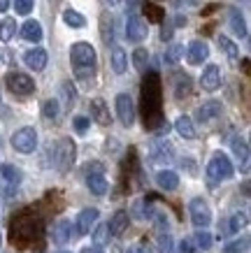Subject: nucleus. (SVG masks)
<instances>
[{"mask_svg":"<svg viewBox=\"0 0 251 253\" xmlns=\"http://www.w3.org/2000/svg\"><path fill=\"white\" fill-rule=\"evenodd\" d=\"M142 114L145 128L156 130L163 128V112H160V79L156 72H149L142 82Z\"/></svg>","mask_w":251,"mask_h":253,"instance_id":"obj_1","label":"nucleus"},{"mask_svg":"<svg viewBox=\"0 0 251 253\" xmlns=\"http://www.w3.org/2000/svg\"><path fill=\"white\" fill-rule=\"evenodd\" d=\"M70 63L75 70V77L82 82H93L98 70V56L89 42H75L70 49Z\"/></svg>","mask_w":251,"mask_h":253,"instance_id":"obj_2","label":"nucleus"},{"mask_svg":"<svg viewBox=\"0 0 251 253\" xmlns=\"http://www.w3.org/2000/svg\"><path fill=\"white\" fill-rule=\"evenodd\" d=\"M40 230H42V225L40 221H35V216L23 214L12 225V242L19 246H28L40 237Z\"/></svg>","mask_w":251,"mask_h":253,"instance_id":"obj_3","label":"nucleus"},{"mask_svg":"<svg viewBox=\"0 0 251 253\" xmlns=\"http://www.w3.org/2000/svg\"><path fill=\"white\" fill-rule=\"evenodd\" d=\"M86 186L93 195H105L107 193V179H105V165L93 161L86 165Z\"/></svg>","mask_w":251,"mask_h":253,"instance_id":"obj_4","label":"nucleus"},{"mask_svg":"<svg viewBox=\"0 0 251 253\" xmlns=\"http://www.w3.org/2000/svg\"><path fill=\"white\" fill-rule=\"evenodd\" d=\"M207 176H209L212 181H226V179H230V176H233V163H230L228 156L216 151V154L212 156L209 165H207Z\"/></svg>","mask_w":251,"mask_h":253,"instance_id":"obj_5","label":"nucleus"},{"mask_svg":"<svg viewBox=\"0 0 251 253\" xmlns=\"http://www.w3.org/2000/svg\"><path fill=\"white\" fill-rule=\"evenodd\" d=\"M75 156H77V146L72 139H61L58 144L53 146V165L61 169V172H65V169L75 163Z\"/></svg>","mask_w":251,"mask_h":253,"instance_id":"obj_6","label":"nucleus"},{"mask_svg":"<svg viewBox=\"0 0 251 253\" xmlns=\"http://www.w3.org/2000/svg\"><path fill=\"white\" fill-rule=\"evenodd\" d=\"M189 214H191V223L196 225V228H207L209 223H212V209L207 205L202 198H193L189 205Z\"/></svg>","mask_w":251,"mask_h":253,"instance_id":"obj_7","label":"nucleus"},{"mask_svg":"<svg viewBox=\"0 0 251 253\" xmlns=\"http://www.w3.org/2000/svg\"><path fill=\"white\" fill-rule=\"evenodd\" d=\"M12 146H14L19 154H33L35 146H38V132H35V128H19L12 135Z\"/></svg>","mask_w":251,"mask_h":253,"instance_id":"obj_8","label":"nucleus"},{"mask_svg":"<svg viewBox=\"0 0 251 253\" xmlns=\"http://www.w3.org/2000/svg\"><path fill=\"white\" fill-rule=\"evenodd\" d=\"M5 84H7V88L14 95H31V93H35L33 77L23 75V72H9L7 77H5Z\"/></svg>","mask_w":251,"mask_h":253,"instance_id":"obj_9","label":"nucleus"},{"mask_svg":"<svg viewBox=\"0 0 251 253\" xmlns=\"http://www.w3.org/2000/svg\"><path fill=\"white\" fill-rule=\"evenodd\" d=\"M116 114H119V121L130 128L133 123H135V105H133V100H130L128 93H119L116 95Z\"/></svg>","mask_w":251,"mask_h":253,"instance_id":"obj_10","label":"nucleus"},{"mask_svg":"<svg viewBox=\"0 0 251 253\" xmlns=\"http://www.w3.org/2000/svg\"><path fill=\"white\" fill-rule=\"evenodd\" d=\"M147 33H149L147 23L142 21L140 16L130 14L128 21H126V38H128L130 42H142V40L147 38Z\"/></svg>","mask_w":251,"mask_h":253,"instance_id":"obj_11","label":"nucleus"},{"mask_svg":"<svg viewBox=\"0 0 251 253\" xmlns=\"http://www.w3.org/2000/svg\"><path fill=\"white\" fill-rule=\"evenodd\" d=\"M207 56H209V46H207V42H202V40H193V42L189 44L186 58H189L191 65H200L202 61H207Z\"/></svg>","mask_w":251,"mask_h":253,"instance_id":"obj_12","label":"nucleus"},{"mask_svg":"<svg viewBox=\"0 0 251 253\" xmlns=\"http://www.w3.org/2000/svg\"><path fill=\"white\" fill-rule=\"evenodd\" d=\"M175 156V149L165 139H156L151 144V161L153 163H170Z\"/></svg>","mask_w":251,"mask_h":253,"instance_id":"obj_13","label":"nucleus"},{"mask_svg":"<svg viewBox=\"0 0 251 253\" xmlns=\"http://www.w3.org/2000/svg\"><path fill=\"white\" fill-rule=\"evenodd\" d=\"M200 86L205 91H216L221 86V68L219 65H207L202 70V77H200Z\"/></svg>","mask_w":251,"mask_h":253,"instance_id":"obj_14","label":"nucleus"},{"mask_svg":"<svg viewBox=\"0 0 251 253\" xmlns=\"http://www.w3.org/2000/svg\"><path fill=\"white\" fill-rule=\"evenodd\" d=\"M91 119L100 126H109L112 123V116H109V107L102 98H93L91 100Z\"/></svg>","mask_w":251,"mask_h":253,"instance_id":"obj_15","label":"nucleus"},{"mask_svg":"<svg viewBox=\"0 0 251 253\" xmlns=\"http://www.w3.org/2000/svg\"><path fill=\"white\" fill-rule=\"evenodd\" d=\"M96 221H98V209H84L82 214L77 216V232L79 235H91Z\"/></svg>","mask_w":251,"mask_h":253,"instance_id":"obj_16","label":"nucleus"},{"mask_svg":"<svg viewBox=\"0 0 251 253\" xmlns=\"http://www.w3.org/2000/svg\"><path fill=\"white\" fill-rule=\"evenodd\" d=\"M70 237H72V223L65 221V218L53 223V228H51L53 244H65V242H70Z\"/></svg>","mask_w":251,"mask_h":253,"instance_id":"obj_17","label":"nucleus"},{"mask_svg":"<svg viewBox=\"0 0 251 253\" xmlns=\"http://www.w3.org/2000/svg\"><path fill=\"white\" fill-rule=\"evenodd\" d=\"M128 223H130L128 211H116V214L109 218V223H107V230H109V235L119 237V235H123V232L128 230Z\"/></svg>","mask_w":251,"mask_h":253,"instance_id":"obj_18","label":"nucleus"},{"mask_svg":"<svg viewBox=\"0 0 251 253\" xmlns=\"http://www.w3.org/2000/svg\"><path fill=\"white\" fill-rule=\"evenodd\" d=\"M23 63L31 70L40 72V70H45V65H47V51L45 49H31V51L23 54Z\"/></svg>","mask_w":251,"mask_h":253,"instance_id":"obj_19","label":"nucleus"},{"mask_svg":"<svg viewBox=\"0 0 251 253\" xmlns=\"http://www.w3.org/2000/svg\"><path fill=\"white\" fill-rule=\"evenodd\" d=\"M198 121L207 123V121H214L216 116L221 114V102H216V100H207V102H202L198 107Z\"/></svg>","mask_w":251,"mask_h":253,"instance_id":"obj_20","label":"nucleus"},{"mask_svg":"<svg viewBox=\"0 0 251 253\" xmlns=\"http://www.w3.org/2000/svg\"><path fill=\"white\" fill-rule=\"evenodd\" d=\"M156 184H158V188H163V191H175L177 186H179V176H177V172H172V169H160L158 174H156Z\"/></svg>","mask_w":251,"mask_h":253,"instance_id":"obj_21","label":"nucleus"},{"mask_svg":"<svg viewBox=\"0 0 251 253\" xmlns=\"http://www.w3.org/2000/svg\"><path fill=\"white\" fill-rule=\"evenodd\" d=\"M100 35H102V42H105L107 46L114 44V19L109 14L100 16Z\"/></svg>","mask_w":251,"mask_h":253,"instance_id":"obj_22","label":"nucleus"},{"mask_svg":"<svg viewBox=\"0 0 251 253\" xmlns=\"http://www.w3.org/2000/svg\"><path fill=\"white\" fill-rule=\"evenodd\" d=\"M21 38L26 42H40L42 40V26L40 21H26L21 26Z\"/></svg>","mask_w":251,"mask_h":253,"instance_id":"obj_23","label":"nucleus"},{"mask_svg":"<svg viewBox=\"0 0 251 253\" xmlns=\"http://www.w3.org/2000/svg\"><path fill=\"white\" fill-rule=\"evenodd\" d=\"M175 130L182 135L184 139H196V128H193V121L189 116H179L175 121Z\"/></svg>","mask_w":251,"mask_h":253,"instance_id":"obj_24","label":"nucleus"},{"mask_svg":"<svg viewBox=\"0 0 251 253\" xmlns=\"http://www.w3.org/2000/svg\"><path fill=\"white\" fill-rule=\"evenodd\" d=\"M128 68V58H126V51H123L121 46H114L112 49V70H114L116 75H123Z\"/></svg>","mask_w":251,"mask_h":253,"instance_id":"obj_25","label":"nucleus"},{"mask_svg":"<svg viewBox=\"0 0 251 253\" xmlns=\"http://www.w3.org/2000/svg\"><path fill=\"white\" fill-rule=\"evenodd\" d=\"M233 151H235V156L242 161V169L247 172V168H249V146H247V142H244L242 137H235L233 139Z\"/></svg>","mask_w":251,"mask_h":253,"instance_id":"obj_26","label":"nucleus"},{"mask_svg":"<svg viewBox=\"0 0 251 253\" xmlns=\"http://www.w3.org/2000/svg\"><path fill=\"white\" fill-rule=\"evenodd\" d=\"M230 28L237 38H247V23H244L242 14L237 9H230Z\"/></svg>","mask_w":251,"mask_h":253,"instance_id":"obj_27","label":"nucleus"},{"mask_svg":"<svg viewBox=\"0 0 251 253\" xmlns=\"http://www.w3.org/2000/svg\"><path fill=\"white\" fill-rule=\"evenodd\" d=\"M219 46L226 51V56H228L230 61H237V58H240V49H237V44L233 42V40L226 38V35H219Z\"/></svg>","mask_w":251,"mask_h":253,"instance_id":"obj_28","label":"nucleus"},{"mask_svg":"<svg viewBox=\"0 0 251 253\" xmlns=\"http://www.w3.org/2000/svg\"><path fill=\"white\" fill-rule=\"evenodd\" d=\"M191 93V77L189 75H177L175 79V95L177 98H186Z\"/></svg>","mask_w":251,"mask_h":253,"instance_id":"obj_29","label":"nucleus"},{"mask_svg":"<svg viewBox=\"0 0 251 253\" xmlns=\"http://www.w3.org/2000/svg\"><path fill=\"white\" fill-rule=\"evenodd\" d=\"M63 21L68 23L70 28H84V26H86V19H84L79 12H75V9H65V12H63Z\"/></svg>","mask_w":251,"mask_h":253,"instance_id":"obj_30","label":"nucleus"},{"mask_svg":"<svg viewBox=\"0 0 251 253\" xmlns=\"http://www.w3.org/2000/svg\"><path fill=\"white\" fill-rule=\"evenodd\" d=\"M16 35V21L14 19H5L0 23V40L2 42H9V40Z\"/></svg>","mask_w":251,"mask_h":253,"instance_id":"obj_31","label":"nucleus"},{"mask_svg":"<svg viewBox=\"0 0 251 253\" xmlns=\"http://www.w3.org/2000/svg\"><path fill=\"white\" fill-rule=\"evenodd\" d=\"M147 63H149V54H147V49H135L133 51V65H135L137 72H145L147 70Z\"/></svg>","mask_w":251,"mask_h":253,"instance_id":"obj_32","label":"nucleus"},{"mask_svg":"<svg viewBox=\"0 0 251 253\" xmlns=\"http://www.w3.org/2000/svg\"><path fill=\"white\" fill-rule=\"evenodd\" d=\"M0 174L5 176V181H9V184H19L21 181V169L14 168V165H2L0 168Z\"/></svg>","mask_w":251,"mask_h":253,"instance_id":"obj_33","label":"nucleus"},{"mask_svg":"<svg viewBox=\"0 0 251 253\" xmlns=\"http://www.w3.org/2000/svg\"><path fill=\"white\" fill-rule=\"evenodd\" d=\"M91 235H93V244H96V246H105L107 242H109V230H107V223L98 225Z\"/></svg>","mask_w":251,"mask_h":253,"instance_id":"obj_34","label":"nucleus"},{"mask_svg":"<svg viewBox=\"0 0 251 253\" xmlns=\"http://www.w3.org/2000/svg\"><path fill=\"white\" fill-rule=\"evenodd\" d=\"M247 251H249V237L230 242V244H226V249H223V253H247Z\"/></svg>","mask_w":251,"mask_h":253,"instance_id":"obj_35","label":"nucleus"},{"mask_svg":"<svg viewBox=\"0 0 251 253\" xmlns=\"http://www.w3.org/2000/svg\"><path fill=\"white\" fill-rule=\"evenodd\" d=\"M182 56H184V46L182 44H172L165 51V63H167V65H177Z\"/></svg>","mask_w":251,"mask_h":253,"instance_id":"obj_36","label":"nucleus"},{"mask_svg":"<svg viewBox=\"0 0 251 253\" xmlns=\"http://www.w3.org/2000/svg\"><path fill=\"white\" fill-rule=\"evenodd\" d=\"M42 114L47 116V119H58V114H61V107H58V100H47L45 105H42Z\"/></svg>","mask_w":251,"mask_h":253,"instance_id":"obj_37","label":"nucleus"},{"mask_svg":"<svg viewBox=\"0 0 251 253\" xmlns=\"http://www.w3.org/2000/svg\"><path fill=\"white\" fill-rule=\"evenodd\" d=\"M158 251L160 253H175V244H172L170 232H160L158 235Z\"/></svg>","mask_w":251,"mask_h":253,"instance_id":"obj_38","label":"nucleus"},{"mask_svg":"<svg viewBox=\"0 0 251 253\" xmlns=\"http://www.w3.org/2000/svg\"><path fill=\"white\" fill-rule=\"evenodd\" d=\"M145 12H147V21H163V16H165V12L160 7H156V5H151V2H147L145 5Z\"/></svg>","mask_w":251,"mask_h":253,"instance_id":"obj_39","label":"nucleus"},{"mask_svg":"<svg viewBox=\"0 0 251 253\" xmlns=\"http://www.w3.org/2000/svg\"><path fill=\"white\" fill-rule=\"evenodd\" d=\"M247 223H249V216L244 214V211H237V214L230 218V232H240Z\"/></svg>","mask_w":251,"mask_h":253,"instance_id":"obj_40","label":"nucleus"},{"mask_svg":"<svg viewBox=\"0 0 251 253\" xmlns=\"http://www.w3.org/2000/svg\"><path fill=\"white\" fill-rule=\"evenodd\" d=\"M196 246L202 249V251H207V249L212 246V235L205 232V228H200V232H196Z\"/></svg>","mask_w":251,"mask_h":253,"instance_id":"obj_41","label":"nucleus"},{"mask_svg":"<svg viewBox=\"0 0 251 253\" xmlns=\"http://www.w3.org/2000/svg\"><path fill=\"white\" fill-rule=\"evenodd\" d=\"M33 0H14V7H16V14H31L33 9Z\"/></svg>","mask_w":251,"mask_h":253,"instance_id":"obj_42","label":"nucleus"},{"mask_svg":"<svg viewBox=\"0 0 251 253\" xmlns=\"http://www.w3.org/2000/svg\"><path fill=\"white\" fill-rule=\"evenodd\" d=\"M63 95H65V105H68V107H72V105H75L77 93H75V88H72V84H70V82H65V84H63Z\"/></svg>","mask_w":251,"mask_h":253,"instance_id":"obj_43","label":"nucleus"},{"mask_svg":"<svg viewBox=\"0 0 251 253\" xmlns=\"http://www.w3.org/2000/svg\"><path fill=\"white\" fill-rule=\"evenodd\" d=\"M75 128H77V132H86V128H89V119H86V116H75Z\"/></svg>","mask_w":251,"mask_h":253,"instance_id":"obj_44","label":"nucleus"},{"mask_svg":"<svg viewBox=\"0 0 251 253\" xmlns=\"http://www.w3.org/2000/svg\"><path fill=\"white\" fill-rule=\"evenodd\" d=\"M160 40H163V42L172 40V26H170V23H165V26L160 28Z\"/></svg>","mask_w":251,"mask_h":253,"instance_id":"obj_45","label":"nucleus"},{"mask_svg":"<svg viewBox=\"0 0 251 253\" xmlns=\"http://www.w3.org/2000/svg\"><path fill=\"white\" fill-rule=\"evenodd\" d=\"M179 253H193V244H191L189 239H182L179 242V249H177Z\"/></svg>","mask_w":251,"mask_h":253,"instance_id":"obj_46","label":"nucleus"},{"mask_svg":"<svg viewBox=\"0 0 251 253\" xmlns=\"http://www.w3.org/2000/svg\"><path fill=\"white\" fill-rule=\"evenodd\" d=\"M128 253H151V251H149V246H145V244H135L128 249Z\"/></svg>","mask_w":251,"mask_h":253,"instance_id":"obj_47","label":"nucleus"},{"mask_svg":"<svg viewBox=\"0 0 251 253\" xmlns=\"http://www.w3.org/2000/svg\"><path fill=\"white\" fill-rule=\"evenodd\" d=\"M82 253H102V246H86V249H82Z\"/></svg>","mask_w":251,"mask_h":253,"instance_id":"obj_48","label":"nucleus"},{"mask_svg":"<svg viewBox=\"0 0 251 253\" xmlns=\"http://www.w3.org/2000/svg\"><path fill=\"white\" fill-rule=\"evenodd\" d=\"M9 9V0H0V12H7Z\"/></svg>","mask_w":251,"mask_h":253,"instance_id":"obj_49","label":"nucleus"},{"mask_svg":"<svg viewBox=\"0 0 251 253\" xmlns=\"http://www.w3.org/2000/svg\"><path fill=\"white\" fill-rule=\"evenodd\" d=\"M140 2H142V0H126V5H128L130 9H135L137 5H140Z\"/></svg>","mask_w":251,"mask_h":253,"instance_id":"obj_50","label":"nucleus"},{"mask_svg":"<svg viewBox=\"0 0 251 253\" xmlns=\"http://www.w3.org/2000/svg\"><path fill=\"white\" fill-rule=\"evenodd\" d=\"M107 5H116V2H119V0H105Z\"/></svg>","mask_w":251,"mask_h":253,"instance_id":"obj_51","label":"nucleus"},{"mask_svg":"<svg viewBox=\"0 0 251 253\" xmlns=\"http://www.w3.org/2000/svg\"><path fill=\"white\" fill-rule=\"evenodd\" d=\"M51 2H53V5H56V2H61V0H51Z\"/></svg>","mask_w":251,"mask_h":253,"instance_id":"obj_52","label":"nucleus"},{"mask_svg":"<svg viewBox=\"0 0 251 253\" xmlns=\"http://www.w3.org/2000/svg\"><path fill=\"white\" fill-rule=\"evenodd\" d=\"M58 253H70V251H58Z\"/></svg>","mask_w":251,"mask_h":253,"instance_id":"obj_53","label":"nucleus"},{"mask_svg":"<svg viewBox=\"0 0 251 253\" xmlns=\"http://www.w3.org/2000/svg\"><path fill=\"white\" fill-rule=\"evenodd\" d=\"M0 244H2V237H0Z\"/></svg>","mask_w":251,"mask_h":253,"instance_id":"obj_54","label":"nucleus"}]
</instances>
